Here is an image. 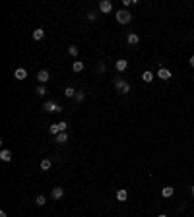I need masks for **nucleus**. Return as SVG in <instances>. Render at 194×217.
Returning <instances> with one entry per match:
<instances>
[{
  "label": "nucleus",
  "instance_id": "nucleus-6",
  "mask_svg": "<svg viewBox=\"0 0 194 217\" xmlns=\"http://www.w3.org/2000/svg\"><path fill=\"white\" fill-rule=\"evenodd\" d=\"M37 80H39L41 84L45 85V84H47V81H49V72H47V70H41L39 74H37Z\"/></svg>",
  "mask_w": 194,
  "mask_h": 217
},
{
  "label": "nucleus",
  "instance_id": "nucleus-8",
  "mask_svg": "<svg viewBox=\"0 0 194 217\" xmlns=\"http://www.w3.org/2000/svg\"><path fill=\"white\" fill-rule=\"evenodd\" d=\"M157 76L161 78V80H169V78H171V70H167V68H159Z\"/></svg>",
  "mask_w": 194,
  "mask_h": 217
},
{
  "label": "nucleus",
  "instance_id": "nucleus-18",
  "mask_svg": "<svg viewBox=\"0 0 194 217\" xmlns=\"http://www.w3.org/2000/svg\"><path fill=\"white\" fill-rule=\"evenodd\" d=\"M51 165H52V163L49 161V159H43V161H41V169H43V171H49V169H51Z\"/></svg>",
  "mask_w": 194,
  "mask_h": 217
},
{
  "label": "nucleus",
  "instance_id": "nucleus-11",
  "mask_svg": "<svg viewBox=\"0 0 194 217\" xmlns=\"http://www.w3.org/2000/svg\"><path fill=\"white\" fill-rule=\"evenodd\" d=\"M14 76H16V80H25V78H27V70H23V68H18Z\"/></svg>",
  "mask_w": 194,
  "mask_h": 217
},
{
  "label": "nucleus",
  "instance_id": "nucleus-19",
  "mask_svg": "<svg viewBox=\"0 0 194 217\" xmlns=\"http://www.w3.org/2000/svg\"><path fill=\"white\" fill-rule=\"evenodd\" d=\"M72 70L74 72H82V70H84V62H74L72 64Z\"/></svg>",
  "mask_w": 194,
  "mask_h": 217
},
{
  "label": "nucleus",
  "instance_id": "nucleus-1",
  "mask_svg": "<svg viewBox=\"0 0 194 217\" xmlns=\"http://www.w3.org/2000/svg\"><path fill=\"white\" fill-rule=\"evenodd\" d=\"M130 19H132V14H130V12H126V10H118L117 12V22L118 23H122V25H124V23H130Z\"/></svg>",
  "mask_w": 194,
  "mask_h": 217
},
{
  "label": "nucleus",
  "instance_id": "nucleus-4",
  "mask_svg": "<svg viewBox=\"0 0 194 217\" xmlns=\"http://www.w3.org/2000/svg\"><path fill=\"white\" fill-rule=\"evenodd\" d=\"M111 10H113V4H111L109 0H101V2H99V12H103V14H109Z\"/></svg>",
  "mask_w": 194,
  "mask_h": 217
},
{
  "label": "nucleus",
  "instance_id": "nucleus-5",
  "mask_svg": "<svg viewBox=\"0 0 194 217\" xmlns=\"http://www.w3.org/2000/svg\"><path fill=\"white\" fill-rule=\"evenodd\" d=\"M51 196H52V200H60L64 196V190L60 186H56V188H52V192H51Z\"/></svg>",
  "mask_w": 194,
  "mask_h": 217
},
{
  "label": "nucleus",
  "instance_id": "nucleus-14",
  "mask_svg": "<svg viewBox=\"0 0 194 217\" xmlns=\"http://www.w3.org/2000/svg\"><path fill=\"white\" fill-rule=\"evenodd\" d=\"M68 142V134L66 132H60L58 136H56V144H66Z\"/></svg>",
  "mask_w": 194,
  "mask_h": 217
},
{
  "label": "nucleus",
  "instance_id": "nucleus-22",
  "mask_svg": "<svg viewBox=\"0 0 194 217\" xmlns=\"http://www.w3.org/2000/svg\"><path fill=\"white\" fill-rule=\"evenodd\" d=\"M35 93H37V95H45V93H47V89H45V85H37Z\"/></svg>",
  "mask_w": 194,
  "mask_h": 217
},
{
  "label": "nucleus",
  "instance_id": "nucleus-20",
  "mask_svg": "<svg viewBox=\"0 0 194 217\" xmlns=\"http://www.w3.org/2000/svg\"><path fill=\"white\" fill-rule=\"evenodd\" d=\"M49 132H51V134H55V136H58V134H60V128H58V124H51V128H49Z\"/></svg>",
  "mask_w": 194,
  "mask_h": 217
},
{
  "label": "nucleus",
  "instance_id": "nucleus-17",
  "mask_svg": "<svg viewBox=\"0 0 194 217\" xmlns=\"http://www.w3.org/2000/svg\"><path fill=\"white\" fill-rule=\"evenodd\" d=\"M76 93H78V91H74V87H66V89H64V95L68 97V99H72V97H76Z\"/></svg>",
  "mask_w": 194,
  "mask_h": 217
},
{
  "label": "nucleus",
  "instance_id": "nucleus-7",
  "mask_svg": "<svg viewBox=\"0 0 194 217\" xmlns=\"http://www.w3.org/2000/svg\"><path fill=\"white\" fill-rule=\"evenodd\" d=\"M173 194H175V188H173V186H165L163 190H161V196H163V198H171Z\"/></svg>",
  "mask_w": 194,
  "mask_h": 217
},
{
  "label": "nucleus",
  "instance_id": "nucleus-25",
  "mask_svg": "<svg viewBox=\"0 0 194 217\" xmlns=\"http://www.w3.org/2000/svg\"><path fill=\"white\" fill-rule=\"evenodd\" d=\"M58 128H60V132H66V128H68V122H58Z\"/></svg>",
  "mask_w": 194,
  "mask_h": 217
},
{
  "label": "nucleus",
  "instance_id": "nucleus-3",
  "mask_svg": "<svg viewBox=\"0 0 194 217\" xmlns=\"http://www.w3.org/2000/svg\"><path fill=\"white\" fill-rule=\"evenodd\" d=\"M43 109L49 110V113H60V110H62V107H60V105H56L55 101H47V103L43 105Z\"/></svg>",
  "mask_w": 194,
  "mask_h": 217
},
{
  "label": "nucleus",
  "instance_id": "nucleus-10",
  "mask_svg": "<svg viewBox=\"0 0 194 217\" xmlns=\"http://www.w3.org/2000/svg\"><path fill=\"white\" fill-rule=\"evenodd\" d=\"M126 41H128V45H138V43H140V37L136 35V33H128Z\"/></svg>",
  "mask_w": 194,
  "mask_h": 217
},
{
  "label": "nucleus",
  "instance_id": "nucleus-27",
  "mask_svg": "<svg viewBox=\"0 0 194 217\" xmlns=\"http://www.w3.org/2000/svg\"><path fill=\"white\" fill-rule=\"evenodd\" d=\"M105 70H107L105 64H99V66H97V72H105Z\"/></svg>",
  "mask_w": 194,
  "mask_h": 217
},
{
  "label": "nucleus",
  "instance_id": "nucleus-12",
  "mask_svg": "<svg viewBox=\"0 0 194 217\" xmlns=\"http://www.w3.org/2000/svg\"><path fill=\"white\" fill-rule=\"evenodd\" d=\"M117 200L118 202H126V200H128V192L126 190H118L117 192Z\"/></svg>",
  "mask_w": 194,
  "mask_h": 217
},
{
  "label": "nucleus",
  "instance_id": "nucleus-21",
  "mask_svg": "<svg viewBox=\"0 0 194 217\" xmlns=\"http://www.w3.org/2000/svg\"><path fill=\"white\" fill-rule=\"evenodd\" d=\"M35 204H37V206H45V204H47L45 196H37V198H35Z\"/></svg>",
  "mask_w": 194,
  "mask_h": 217
},
{
  "label": "nucleus",
  "instance_id": "nucleus-29",
  "mask_svg": "<svg viewBox=\"0 0 194 217\" xmlns=\"http://www.w3.org/2000/svg\"><path fill=\"white\" fill-rule=\"evenodd\" d=\"M157 217H167V215H157Z\"/></svg>",
  "mask_w": 194,
  "mask_h": 217
},
{
  "label": "nucleus",
  "instance_id": "nucleus-28",
  "mask_svg": "<svg viewBox=\"0 0 194 217\" xmlns=\"http://www.w3.org/2000/svg\"><path fill=\"white\" fill-rule=\"evenodd\" d=\"M188 62H190V66L194 68V56H190V60H188Z\"/></svg>",
  "mask_w": 194,
  "mask_h": 217
},
{
  "label": "nucleus",
  "instance_id": "nucleus-2",
  "mask_svg": "<svg viewBox=\"0 0 194 217\" xmlns=\"http://www.w3.org/2000/svg\"><path fill=\"white\" fill-rule=\"evenodd\" d=\"M115 87H117V91H121L122 95H126V93H130V85L126 84L124 80H115Z\"/></svg>",
  "mask_w": 194,
  "mask_h": 217
},
{
  "label": "nucleus",
  "instance_id": "nucleus-13",
  "mask_svg": "<svg viewBox=\"0 0 194 217\" xmlns=\"http://www.w3.org/2000/svg\"><path fill=\"white\" fill-rule=\"evenodd\" d=\"M0 159H2V161H12V153H10V151H8V149H2V151H0Z\"/></svg>",
  "mask_w": 194,
  "mask_h": 217
},
{
  "label": "nucleus",
  "instance_id": "nucleus-26",
  "mask_svg": "<svg viewBox=\"0 0 194 217\" xmlns=\"http://www.w3.org/2000/svg\"><path fill=\"white\" fill-rule=\"evenodd\" d=\"M95 18H97V12H89V14H88V19H89V22H93Z\"/></svg>",
  "mask_w": 194,
  "mask_h": 217
},
{
  "label": "nucleus",
  "instance_id": "nucleus-9",
  "mask_svg": "<svg viewBox=\"0 0 194 217\" xmlns=\"http://www.w3.org/2000/svg\"><path fill=\"white\" fill-rule=\"evenodd\" d=\"M126 66H128V62H126V60H122V58H121V60H117V64H115V68H117L118 72H124V70H126Z\"/></svg>",
  "mask_w": 194,
  "mask_h": 217
},
{
  "label": "nucleus",
  "instance_id": "nucleus-16",
  "mask_svg": "<svg viewBox=\"0 0 194 217\" xmlns=\"http://www.w3.org/2000/svg\"><path fill=\"white\" fill-rule=\"evenodd\" d=\"M142 80L146 81V84H151V80H154V74H151V72H144V74H142Z\"/></svg>",
  "mask_w": 194,
  "mask_h": 217
},
{
  "label": "nucleus",
  "instance_id": "nucleus-15",
  "mask_svg": "<svg viewBox=\"0 0 194 217\" xmlns=\"http://www.w3.org/2000/svg\"><path fill=\"white\" fill-rule=\"evenodd\" d=\"M43 37H45V31L41 29V27H39V29H35V31H33V39H35V41H41Z\"/></svg>",
  "mask_w": 194,
  "mask_h": 217
},
{
  "label": "nucleus",
  "instance_id": "nucleus-23",
  "mask_svg": "<svg viewBox=\"0 0 194 217\" xmlns=\"http://www.w3.org/2000/svg\"><path fill=\"white\" fill-rule=\"evenodd\" d=\"M68 54L70 56H76L78 54V47H68Z\"/></svg>",
  "mask_w": 194,
  "mask_h": 217
},
{
  "label": "nucleus",
  "instance_id": "nucleus-24",
  "mask_svg": "<svg viewBox=\"0 0 194 217\" xmlns=\"http://www.w3.org/2000/svg\"><path fill=\"white\" fill-rule=\"evenodd\" d=\"M84 99H85V93L84 91H78L76 93V101H84Z\"/></svg>",
  "mask_w": 194,
  "mask_h": 217
}]
</instances>
